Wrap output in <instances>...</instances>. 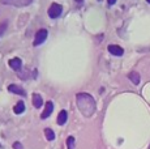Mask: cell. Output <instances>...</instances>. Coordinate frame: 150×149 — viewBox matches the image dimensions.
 Returning <instances> with one entry per match:
<instances>
[{"mask_svg":"<svg viewBox=\"0 0 150 149\" xmlns=\"http://www.w3.org/2000/svg\"><path fill=\"white\" fill-rule=\"evenodd\" d=\"M77 106L85 116H91L96 111V101L88 93H79L76 97Z\"/></svg>","mask_w":150,"mask_h":149,"instance_id":"cell-1","label":"cell"},{"mask_svg":"<svg viewBox=\"0 0 150 149\" xmlns=\"http://www.w3.org/2000/svg\"><path fill=\"white\" fill-rule=\"evenodd\" d=\"M62 12H63V7L60 4H57V3H52L51 7L48 8V16L51 18H57V17L62 15Z\"/></svg>","mask_w":150,"mask_h":149,"instance_id":"cell-2","label":"cell"},{"mask_svg":"<svg viewBox=\"0 0 150 149\" xmlns=\"http://www.w3.org/2000/svg\"><path fill=\"white\" fill-rule=\"evenodd\" d=\"M33 0H1V4H9L14 7H26Z\"/></svg>","mask_w":150,"mask_h":149,"instance_id":"cell-3","label":"cell"},{"mask_svg":"<svg viewBox=\"0 0 150 149\" xmlns=\"http://www.w3.org/2000/svg\"><path fill=\"white\" fill-rule=\"evenodd\" d=\"M47 34H48V31L46 30V29L38 30V33L35 34V39H34V46L42 45L43 42L46 41V38H47Z\"/></svg>","mask_w":150,"mask_h":149,"instance_id":"cell-4","label":"cell"},{"mask_svg":"<svg viewBox=\"0 0 150 149\" xmlns=\"http://www.w3.org/2000/svg\"><path fill=\"white\" fill-rule=\"evenodd\" d=\"M108 51H110V54H112V55H115V56H122L124 54V50L117 45H110Z\"/></svg>","mask_w":150,"mask_h":149,"instance_id":"cell-5","label":"cell"},{"mask_svg":"<svg viewBox=\"0 0 150 149\" xmlns=\"http://www.w3.org/2000/svg\"><path fill=\"white\" fill-rule=\"evenodd\" d=\"M52 111H54V104L51 101H48L47 104H46V107H45V111L42 113V115H41V118L42 119H46V118H48V116L52 114Z\"/></svg>","mask_w":150,"mask_h":149,"instance_id":"cell-6","label":"cell"},{"mask_svg":"<svg viewBox=\"0 0 150 149\" xmlns=\"http://www.w3.org/2000/svg\"><path fill=\"white\" fill-rule=\"evenodd\" d=\"M8 64H9V67L12 68V70H14V71H20L21 70V67H22V62H21V59H18V58L11 59L9 62H8Z\"/></svg>","mask_w":150,"mask_h":149,"instance_id":"cell-7","label":"cell"},{"mask_svg":"<svg viewBox=\"0 0 150 149\" xmlns=\"http://www.w3.org/2000/svg\"><path fill=\"white\" fill-rule=\"evenodd\" d=\"M8 90L11 92V93H14V94H18V96H25V90L22 89L21 87H18V85H14V84H12V85H9L8 87Z\"/></svg>","mask_w":150,"mask_h":149,"instance_id":"cell-8","label":"cell"},{"mask_svg":"<svg viewBox=\"0 0 150 149\" xmlns=\"http://www.w3.org/2000/svg\"><path fill=\"white\" fill-rule=\"evenodd\" d=\"M67 119H68V113L65 110H62L59 113V115H57V124L59 126H63V124H65V122H67Z\"/></svg>","mask_w":150,"mask_h":149,"instance_id":"cell-9","label":"cell"},{"mask_svg":"<svg viewBox=\"0 0 150 149\" xmlns=\"http://www.w3.org/2000/svg\"><path fill=\"white\" fill-rule=\"evenodd\" d=\"M42 105H43V99H42V97L39 96V94L34 93V94H33V106H34L35 109H39Z\"/></svg>","mask_w":150,"mask_h":149,"instance_id":"cell-10","label":"cell"},{"mask_svg":"<svg viewBox=\"0 0 150 149\" xmlns=\"http://www.w3.org/2000/svg\"><path fill=\"white\" fill-rule=\"evenodd\" d=\"M128 77H129V80H131V81L133 82L134 85L140 84V74H138L137 72H131V73L128 74Z\"/></svg>","mask_w":150,"mask_h":149,"instance_id":"cell-11","label":"cell"},{"mask_svg":"<svg viewBox=\"0 0 150 149\" xmlns=\"http://www.w3.org/2000/svg\"><path fill=\"white\" fill-rule=\"evenodd\" d=\"M14 113L16 114H22L25 111V104L22 101H20V102H17V105L14 106Z\"/></svg>","mask_w":150,"mask_h":149,"instance_id":"cell-12","label":"cell"},{"mask_svg":"<svg viewBox=\"0 0 150 149\" xmlns=\"http://www.w3.org/2000/svg\"><path fill=\"white\" fill-rule=\"evenodd\" d=\"M45 135H46V137H47L48 141H52V140L55 139V133H54V131L51 130V128H46V130H45Z\"/></svg>","mask_w":150,"mask_h":149,"instance_id":"cell-13","label":"cell"},{"mask_svg":"<svg viewBox=\"0 0 150 149\" xmlns=\"http://www.w3.org/2000/svg\"><path fill=\"white\" fill-rule=\"evenodd\" d=\"M67 145H68V149H74V137L73 136H69L68 137Z\"/></svg>","mask_w":150,"mask_h":149,"instance_id":"cell-14","label":"cell"},{"mask_svg":"<svg viewBox=\"0 0 150 149\" xmlns=\"http://www.w3.org/2000/svg\"><path fill=\"white\" fill-rule=\"evenodd\" d=\"M7 26H8L7 22H3V24L0 25V37H1L3 34L5 33V30H7Z\"/></svg>","mask_w":150,"mask_h":149,"instance_id":"cell-15","label":"cell"},{"mask_svg":"<svg viewBox=\"0 0 150 149\" xmlns=\"http://www.w3.org/2000/svg\"><path fill=\"white\" fill-rule=\"evenodd\" d=\"M13 148H14V149H22V145L20 144V143H14V144H13Z\"/></svg>","mask_w":150,"mask_h":149,"instance_id":"cell-16","label":"cell"},{"mask_svg":"<svg viewBox=\"0 0 150 149\" xmlns=\"http://www.w3.org/2000/svg\"><path fill=\"white\" fill-rule=\"evenodd\" d=\"M108 1V4H115V3H116V0H107Z\"/></svg>","mask_w":150,"mask_h":149,"instance_id":"cell-17","label":"cell"},{"mask_svg":"<svg viewBox=\"0 0 150 149\" xmlns=\"http://www.w3.org/2000/svg\"><path fill=\"white\" fill-rule=\"evenodd\" d=\"M146 1H148V3H149V4H150V0H146Z\"/></svg>","mask_w":150,"mask_h":149,"instance_id":"cell-18","label":"cell"},{"mask_svg":"<svg viewBox=\"0 0 150 149\" xmlns=\"http://www.w3.org/2000/svg\"><path fill=\"white\" fill-rule=\"evenodd\" d=\"M76 1H82V0H76Z\"/></svg>","mask_w":150,"mask_h":149,"instance_id":"cell-19","label":"cell"},{"mask_svg":"<svg viewBox=\"0 0 150 149\" xmlns=\"http://www.w3.org/2000/svg\"><path fill=\"white\" fill-rule=\"evenodd\" d=\"M0 147H1V145H0Z\"/></svg>","mask_w":150,"mask_h":149,"instance_id":"cell-20","label":"cell"}]
</instances>
